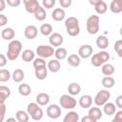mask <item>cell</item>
Returning <instances> with one entry per match:
<instances>
[{"label": "cell", "mask_w": 122, "mask_h": 122, "mask_svg": "<svg viewBox=\"0 0 122 122\" xmlns=\"http://www.w3.org/2000/svg\"><path fill=\"white\" fill-rule=\"evenodd\" d=\"M22 50V44L19 40H11L8 46L7 57L9 60H15L18 58L19 53Z\"/></svg>", "instance_id": "obj_1"}, {"label": "cell", "mask_w": 122, "mask_h": 122, "mask_svg": "<svg viewBox=\"0 0 122 122\" xmlns=\"http://www.w3.org/2000/svg\"><path fill=\"white\" fill-rule=\"evenodd\" d=\"M87 31L90 34H96L99 30V16L98 15H91L87 19Z\"/></svg>", "instance_id": "obj_2"}, {"label": "cell", "mask_w": 122, "mask_h": 122, "mask_svg": "<svg viewBox=\"0 0 122 122\" xmlns=\"http://www.w3.org/2000/svg\"><path fill=\"white\" fill-rule=\"evenodd\" d=\"M38 103H30L27 107L28 113L33 120H41L43 117V110L38 106Z\"/></svg>", "instance_id": "obj_3"}, {"label": "cell", "mask_w": 122, "mask_h": 122, "mask_svg": "<svg viewBox=\"0 0 122 122\" xmlns=\"http://www.w3.org/2000/svg\"><path fill=\"white\" fill-rule=\"evenodd\" d=\"M110 59V53L108 51H102L92 56V64L94 67H100Z\"/></svg>", "instance_id": "obj_4"}, {"label": "cell", "mask_w": 122, "mask_h": 122, "mask_svg": "<svg viewBox=\"0 0 122 122\" xmlns=\"http://www.w3.org/2000/svg\"><path fill=\"white\" fill-rule=\"evenodd\" d=\"M59 103L66 110H72L76 107V100L71 94H63L59 99Z\"/></svg>", "instance_id": "obj_5"}, {"label": "cell", "mask_w": 122, "mask_h": 122, "mask_svg": "<svg viewBox=\"0 0 122 122\" xmlns=\"http://www.w3.org/2000/svg\"><path fill=\"white\" fill-rule=\"evenodd\" d=\"M110 97H111V93L108 90H101L96 93L93 101L96 106L100 107V106H104L107 103V101L110 99Z\"/></svg>", "instance_id": "obj_6"}, {"label": "cell", "mask_w": 122, "mask_h": 122, "mask_svg": "<svg viewBox=\"0 0 122 122\" xmlns=\"http://www.w3.org/2000/svg\"><path fill=\"white\" fill-rule=\"evenodd\" d=\"M54 50L51 46H47V45H40L36 49V53L39 57L42 58H49L54 54Z\"/></svg>", "instance_id": "obj_7"}, {"label": "cell", "mask_w": 122, "mask_h": 122, "mask_svg": "<svg viewBox=\"0 0 122 122\" xmlns=\"http://www.w3.org/2000/svg\"><path fill=\"white\" fill-rule=\"evenodd\" d=\"M47 115L51 119H57L61 115V109L58 105L52 104L47 108Z\"/></svg>", "instance_id": "obj_8"}, {"label": "cell", "mask_w": 122, "mask_h": 122, "mask_svg": "<svg viewBox=\"0 0 122 122\" xmlns=\"http://www.w3.org/2000/svg\"><path fill=\"white\" fill-rule=\"evenodd\" d=\"M63 36L58 33V32H53L50 35V38H49V42L51 46L53 47H60L62 44H63Z\"/></svg>", "instance_id": "obj_9"}, {"label": "cell", "mask_w": 122, "mask_h": 122, "mask_svg": "<svg viewBox=\"0 0 122 122\" xmlns=\"http://www.w3.org/2000/svg\"><path fill=\"white\" fill-rule=\"evenodd\" d=\"M92 51H93V49H92V46H90V45H82L78 50V55L81 58L87 59L92 55Z\"/></svg>", "instance_id": "obj_10"}, {"label": "cell", "mask_w": 122, "mask_h": 122, "mask_svg": "<svg viewBox=\"0 0 122 122\" xmlns=\"http://www.w3.org/2000/svg\"><path fill=\"white\" fill-rule=\"evenodd\" d=\"M37 33H38V30L35 26L33 25H29L25 28L24 30V34L26 36V38L31 40V39H34L36 36H37Z\"/></svg>", "instance_id": "obj_11"}, {"label": "cell", "mask_w": 122, "mask_h": 122, "mask_svg": "<svg viewBox=\"0 0 122 122\" xmlns=\"http://www.w3.org/2000/svg\"><path fill=\"white\" fill-rule=\"evenodd\" d=\"M40 8V5L37 0H30L25 3V9L29 13H35Z\"/></svg>", "instance_id": "obj_12"}, {"label": "cell", "mask_w": 122, "mask_h": 122, "mask_svg": "<svg viewBox=\"0 0 122 122\" xmlns=\"http://www.w3.org/2000/svg\"><path fill=\"white\" fill-rule=\"evenodd\" d=\"M66 16V12L62 8H56L51 12V18L54 21H62Z\"/></svg>", "instance_id": "obj_13"}, {"label": "cell", "mask_w": 122, "mask_h": 122, "mask_svg": "<svg viewBox=\"0 0 122 122\" xmlns=\"http://www.w3.org/2000/svg\"><path fill=\"white\" fill-rule=\"evenodd\" d=\"M92 98L91 95L89 94H85V95H82L79 99V105L81 108L83 109H88L92 106Z\"/></svg>", "instance_id": "obj_14"}, {"label": "cell", "mask_w": 122, "mask_h": 122, "mask_svg": "<svg viewBox=\"0 0 122 122\" xmlns=\"http://www.w3.org/2000/svg\"><path fill=\"white\" fill-rule=\"evenodd\" d=\"M35 70V76L37 79L39 80H44L47 75H48V67L46 66H43V67H39V68H36L34 69Z\"/></svg>", "instance_id": "obj_15"}, {"label": "cell", "mask_w": 122, "mask_h": 122, "mask_svg": "<svg viewBox=\"0 0 122 122\" xmlns=\"http://www.w3.org/2000/svg\"><path fill=\"white\" fill-rule=\"evenodd\" d=\"M50 102V95L46 92H40L36 95V103L40 106H45Z\"/></svg>", "instance_id": "obj_16"}, {"label": "cell", "mask_w": 122, "mask_h": 122, "mask_svg": "<svg viewBox=\"0 0 122 122\" xmlns=\"http://www.w3.org/2000/svg\"><path fill=\"white\" fill-rule=\"evenodd\" d=\"M15 36V32L11 28H6L1 31V37L4 40H12Z\"/></svg>", "instance_id": "obj_17"}, {"label": "cell", "mask_w": 122, "mask_h": 122, "mask_svg": "<svg viewBox=\"0 0 122 122\" xmlns=\"http://www.w3.org/2000/svg\"><path fill=\"white\" fill-rule=\"evenodd\" d=\"M48 70L51 72H57L59 71L60 68H61V65H60V62L58 61V59H52V60H50L49 63H48Z\"/></svg>", "instance_id": "obj_18"}, {"label": "cell", "mask_w": 122, "mask_h": 122, "mask_svg": "<svg viewBox=\"0 0 122 122\" xmlns=\"http://www.w3.org/2000/svg\"><path fill=\"white\" fill-rule=\"evenodd\" d=\"M96 46L99 48V49H102V50H105L109 47V39L104 36V35H100L96 38Z\"/></svg>", "instance_id": "obj_19"}, {"label": "cell", "mask_w": 122, "mask_h": 122, "mask_svg": "<svg viewBox=\"0 0 122 122\" xmlns=\"http://www.w3.org/2000/svg\"><path fill=\"white\" fill-rule=\"evenodd\" d=\"M80 91H81V87H80V85H79L78 83H76V82L71 83V84L69 85V87H68L69 94H71V95H72V96L79 94Z\"/></svg>", "instance_id": "obj_20"}, {"label": "cell", "mask_w": 122, "mask_h": 122, "mask_svg": "<svg viewBox=\"0 0 122 122\" xmlns=\"http://www.w3.org/2000/svg\"><path fill=\"white\" fill-rule=\"evenodd\" d=\"M103 112H105V114L107 115H112L115 113L116 112V107L113 103H111V102H107L105 105H104V108H103Z\"/></svg>", "instance_id": "obj_21"}, {"label": "cell", "mask_w": 122, "mask_h": 122, "mask_svg": "<svg viewBox=\"0 0 122 122\" xmlns=\"http://www.w3.org/2000/svg\"><path fill=\"white\" fill-rule=\"evenodd\" d=\"M78 120H79V115L76 112H73V111L69 112L63 118L64 122H77Z\"/></svg>", "instance_id": "obj_22"}, {"label": "cell", "mask_w": 122, "mask_h": 122, "mask_svg": "<svg viewBox=\"0 0 122 122\" xmlns=\"http://www.w3.org/2000/svg\"><path fill=\"white\" fill-rule=\"evenodd\" d=\"M11 77H12V79H13L14 82L19 83V82H21V81L24 79V77H25V73H24L23 70H21V69H16V70L13 71Z\"/></svg>", "instance_id": "obj_23"}, {"label": "cell", "mask_w": 122, "mask_h": 122, "mask_svg": "<svg viewBox=\"0 0 122 122\" xmlns=\"http://www.w3.org/2000/svg\"><path fill=\"white\" fill-rule=\"evenodd\" d=\"M10 90L9 87L6 86H0V99H1V103H4L5 100L10 97Z\"/></svg>", "instance_id": "obj_24"}, {"label": "cell", "mask_w": 122, "mask_h": 122, "mask_svg": "<svg viewBox=\"0 0 122 122\" xmlns=\"http://www.w3.org/2000/svg\"><path fill=\"white\" fill-rule=\"evenodd\" d=\"M89 115H91L92 118H94L96 121L99 120L102 117V111L98 107H92L89 110Z\"/></svg>", "instance_id": "obj_25"}, {"label": "cell", "mask_w": 122, "mask_h": 122, "mask_svg": "<svg viewBox=\"0 0 122 122\" xmlns=\"http://www.w3.org/2000/svg\"><path fill=\"white\" fill-rule=\"evenodd\" d=\"M80 56L77 54H71L68 57V64L71 67H78L80 65Z\"/></svg>", "instance_id": "obj_26"}, {"label": "cell", "mask_w": 122, "mask_h": 122, "mask_svg": "<svg viewBox=\"0 0 122 122\" xmlns=\"http://www.w3.org/2000/svg\"><path fill=\"white\" fill-rule=\"evenodd\" d=\"M101 71L105 76H111L114 73V67L112 64H104L102 65Z\"/></svg>", "instance_id": "obj_27"}, {"label": "cell", "mask_w": 122, "mask_h": 122, "mask_svg": "<svg viewBox=\"0 0 122 122\" xmlns=\"http://www.w3.org/2000/svg\"><path fill=\"white\" fill-rule=\"evenodd\" d=\"M34 51H31V50H25L22 53V60L25 61V62H30L32 60H34Z\"/></svg>", "instance_id": "obj_28"}, {"label": "cell", "mask_w": 122, "mask_h": 122, "mask_svg": "<svg viewBox=\"0 0 122 122\" xmlns=\"http://www.w3.org/2000/svg\"><path fill=\"white\" fill-rule=\"evenodd\" d=\"M18 92H19V93H20L21 95H23V96H28V95H30V92H31V88H30L28 84L23 83V84H20V85H19V87H18Z\"/></svg>", "instance_id": "obj_29"}, {"label": "cell", "mask_w": 122, "mask_h": 122, "mask_svg": "<svg viewBox=\"0 0 122 122\" xmlns=\"http://www.w3.org/2000/svg\"><path fill=\"white\" fill-rule=\"evenodd\" d=\"M110 10L113 13H119L122 11V4L119 1L112 0L111 5H110Z\"/></svg>", "instance_id": "obj_30"}, {"label": "cell", "mask_w": 122, "mask_h": 122, "mask_svg": "<svg viewBox=\"0 0 122 122\" xmlns=\"http://www.w3.org/2000/svg\"><path fill=\"white\" fill-rule=\"evenodd\" d=\"M54 55H55V58L56 59H58V60H63V59H65L66 57H67V55H68V51H67V50L65 49V48H58L55 51H54Z\"/></svg>", "instance_id": "obj_31"}, {"label": "cell", "mask_w": 122, "mask_h": 122, "mask_svg": "<svg viewBox=\"0 0 122 122\" xmlns=\"http://www.w3.org/2000/svg\"><path fill=\"white\" fill-rule=\"evenodd\" d=\"M114 83H115V81H114V79H113L112 76H105V77H103V79H102V85H103V87L106 88V89H111V88H112V87L114 86Z\"/></svg>", "instance_id": "obj_32"}, {"label": "cell", "mask_w": 122, "mask_h": 122, "mask_svg": "<svg viewBox=\"0 0 122 122\" xmlns=\"http://www.w3.org/2000/svg\"><path fill=\"white\" fill-rule=\"evenodd\" d=\"M16 119L19 122H28L29 121V113L25 111L19 110L16 112Z\"/></svg>", "instance_id": "obj_33"}, {"label": "cell", "mask_w": 122, "mask_h": 122, "mask_svg": "<svg viewBox=\"0 0 122 122\" xmlns=\"http://www.w3.org/2000/svg\"><path fill=\"white\" fill-rule=\"evenodd\" d=\"M40 32L45 35V36H48V35H51V32H52V27L51 24H48V23H45L43 25H41L40 27Z\"/></svg>", "instance_id": "obj_34"}, {"label": "cell", "mask_w": 122, "mask_h": 122, "mask_svg": "<svg viewBox=\"0 0 122 122\" xmlns=\"http://www.w3.org/2000/svg\"><path fill=\"white\" fill-rule=\"evenodd\" d=\"M94 10L95 11L98 13V14H104L107 10H108V7H107V4L104 2V1H101L99 2L97 5L94 6Z\"/></svg>", "instance_id": "obj_35"}, {"label": "cell", "mask_w": 122, "mask_h": 122, "mask_svg": "<svg viewBox=\"0 0 122 122\" xmlns=\"http://www.w3.org/2000/svg\"><path fill=\"white\" fill-rule=\"evenodd\" d=\"M76 26H79V21H78V19L76 17L71 16V17L66 19V21H65L66 29L67 28H71V27H76Z\"/></svg>", "instance_id": "obj_36"}, {"label": "cell", "mask_w": 122, "mask_h": 122, "mask_svg": "<svg viewBox=\"0 0 122 122\" xmlns=\"http://www.w3.org/2000/svg\"><path fill=\"white\" fill-rule=\"evenodd\" d=\"M34 17L36 20L38 21H43L46 19L47 17V13H46V10H45V8L44 7H40L39 10L34 13Z\"/></svg>", "instance_id": "obj_37"}, {"label": "cell", "mask_w": 122, "mask_h": 122, "mask_svg": "<svg viewBox=\"0 0 122 122\" xmlns=\"http://www.w3.org/2000/svg\"><path fill=\"white\" fill-rule=\"evenodd\" d=\"M10 77H11V75H10V71L5 70V69L0 70V82H6Z\"/></svg>", "instance_id": "obj_38"}, {"label": "cell", "mask_w": 122, "mask_h": 122, "mask_svg": "<svg viewBox=\"0 0 122 122\" xmlns=\"http://www.w3.org/2000/svg\"><path fill=\"white\" fill-rule=\"evenodd\" d=\"M67 33L70 35V36H76L79 34L80 32V28L79 26H76V27H71V28H67Z\"/></svg>", "instance_id": "obj_39"}, {"label": "cell", "mask_w": 122, "mask_h": 122, "mask_svg": "<svg viewBox=\"0 0 122 122\" xmlns=\"http://www.w3.org/2000/svg\"><path fill=\"white\" fill-rule=\"evenodd\" d=\"M43 66H46V61L44 60V58L38 57V58L34 59V61H33V67H34V69L39 68V67H43Z\"/></svg>", "instance_id": "obj_40"}, {"label": "cell", "mask_w": 122, "mask_h": 122, "mask_svg": "<svg viewBox=\"0 0 122 122\" xmlns=\"http://www.w3.org/2000/svg\"><path fill=\"white\" fill-rule=\"evenodd\" d=\"M42 5L46 9H51L55 5V0H42Z\"/></svg>", "instance_id": "obj_41"}, {"label": "cell", "mask_w": 122, "mask_h": 122, "mask_svg": "<svg viewBox=\"0 0 122 122\" xmlns=\"http://www.w3.org/2000/svg\"><path fill=\"white\" fill-rule=\"evenodd\" d=\"M6 2H7V4L9 6L13 7V8L18 7L21 4V0H6Z\"/></svg>", "instance_id": "obj_42"}, {"label": "cell", "mask_w": 122, "mask_h": 122, "mask_svg": "<svg viewBox=\"0 0 122 122\" xmlns=\"http://www.w3.org/2000/svg\"><path fill=\"white\" fill-rule=\"evenodd\" d=\"M112 121H113V122H122V110H121V111H118V112L115 113V115H114Z\"/></svg>", "instance_id": "obj_43"}, {"label": "cell", "mask_w": 122, "mask_h": 122, "mask_svg": "<svg viewBox=\"0 0 122 122\" xmlns=\"http://www.w3.org/2000/svg\"><path fill=\"white\" fill-rule=\"evenodd\" d=\"M72 0H59V3L62 8H70Z\"/></svg>", "instance_id": "obj_44"}, {"label": "cell", "mask_w": 122, "mask_h": 122, "mask_svg": "<svg viewBox=\"0 0 122 122\" xmlns=\"http://www.w3.org/2000/svg\"><path fill=\"white\" fill-rule=\"evenodd\" d=\"M113 48H114V51H115L116 52L119 51H121V50H122V40H117V41L114 43Z\"/></svg>", "instance_id": "obj_45"}, {"label": "cell", "mask_w": 122, "mask_h": 122, "mask_svg": "<svg viewBox=\"0 0 122 122\" xmlns=\"http://www.w3.org/2000/svg\"><path fill=\"white\" fill-rule=\"evenodd\" d=\"M8 23V18L6 17V15H4V14H0V26L1 27H3V26H5L6 24Z\"/></svg>", "instance_id": "obj_46"}, {"label": "cell", "mask_w": 122, "mask_h": 122, "mask_svg": "<svg viewBox=\"0 0 122 122\" xmlns=\"http://www.w3.org/2000/svg\"><path fill=\"white\" fill-rule=\"evenodd\" d=\"M6 113V106L4 103H1V117H0V121L2 122L4 120V116Z\"/></svg>", "instance_id": "obj_47"}, {"label": "cell", "mask_w": 122, "mask_h": 122, "mask_svg": "<svg viewBox=\"0 0 122 122\" xmlns=\"http://www.w3.org/2000/svg\"><path fill=\"white\" fill-rule=\"evenodd\" d=\"M7 64V57L5 54H0V67H4Z\"/></svg>", "instance_id": "obj_48"}, {"label": "cell", "mask_w": 122, "mask_h": 122, "mask_svg": "<svg viewBox=\"0 0 122 122\" xmlns=\"http://www.w3.org/2000/svg\"><path fill=\"white\" fill-rule=\"evenodd\" d=\"M82 122H96V120L94 118H92L91 115H86L82 118Z\"/></svg>", "instance_id": "obj_49"}, {"label": "cell", "mask_w": 122, "mask_h": 122, "mask_svg": "<svg viewBox=\"0 0 122 122\" xmlns=\"http://www.w3.org/2000/svg\"><path fill=\"white\" fill-rule=\"evenodd\" d=\"M115 105L116 107L122 109V95H118L115 99Z\"/></svg>", "instance_id": "obj_50"}, {"label": "cell", "mask_w": 122, "mask_h": 122, "mask_svg": "<svg viewBox=\"0 0 122 122\" xmlns=\"http://www.w3.org/2000/svg\"><path fill=\"white\" fill-rule=\"evenodd\" d=\"M6 4H5V0H0V11H3L5 10Z\"/></svg>", "instance_id": "obj_51"}, {"label": "cell", "mask_w": 122, "mask_h": 122, "mask_svg": "<svg viewBox=\"0 0 122 122\" xmlns=\"http://www.w3.org/2000/svg\"><path fill=\"white\" fill-rule=\"evenodd\" d=\"M101 1H103V0H89V3L91 5H92V6H95V5H97Z\"/></svg>", "instance_id": "obj_52"}, {"label": "cell", "mask_w": 122, "mask_h": 122, "mask_svg": "<svg viewBox=\"0 0 122 122\" xmlns=\"http://www.w3.org/2000/svg\"><path fill=\"white\" fill-rule=\"evenodd\" d=\"M116 53H117V55H118L119 57H122V50H121V51H117Z\"/></svg>", "instance_id": "obj_53"}, {"label": "cell", "mask_w": 122, "mask_h": 122, "mask_svg": "<svg viewBox=\"0 0 122 122\" xmlns=\"http://www.w3.org/2000/svg\"><path fill=\"white\" fill-rule=\"evenodd\" d=\"M16 120H17V119H15V118H8L7 121H14V122H15Z\"/></svg>", "instance_id": "obj_54"}, {"label": "cell", "mask_w": 122, "mask_h": 122, "mask_svg": "<svg viewBox=\"0 0 122 122\" xmlns=\"http://www.w3.org/2000/svg\"><path fill=\"white\" fill-rule=\"evenodd\" d=\"M29 1H30V0H23V2H24V4H25V3H27V2H29Z\"/></svg>", "instance_id": "obj_55"}, {"label": "cell", "mask_w": 122, "mask_h": 122, "mask_svg": "<svg viewBox=\"0 0 122 122\" xmlns=\"http://www.w3.org/2000/svg\"><path fill=\"white\" fill-rule=\"evenodd\" d=\"M120 35H121V36H122V28H121V29H120Z\"/></svg>", "instance_id": "obj_56"}, {"label": "cell", "mask_w": 122, "mask_h": 122, "mask_svg": "<svg viewBox=\"0 0 122 122\" xmlns=\"http://www.w3.org/2000/svg\"><path fill=\"white\" fill-rule=\"evenodd\" d=\"M116 1H121V0H116Z\"/></svg>", "instance_id": "obj_57"}]
</instances>
